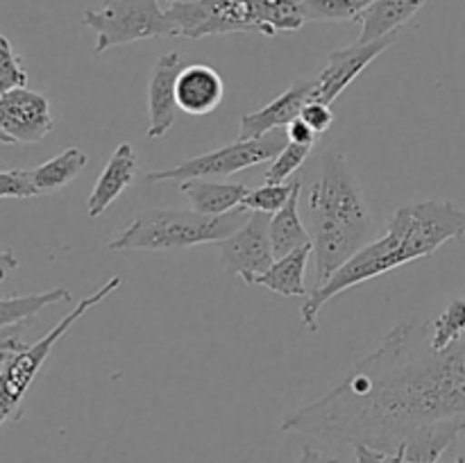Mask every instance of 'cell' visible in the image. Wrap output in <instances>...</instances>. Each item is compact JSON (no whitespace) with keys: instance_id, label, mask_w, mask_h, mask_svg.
<instances>
[{"instance_id":"obj_1","label":"cell","mask_w":465,"mask_h":463,"mask_svg":"<svg viewBox=\"0 0 465 463\" xmlns=\"http://www.w3.org/2000/svg\"><path fill=\"white\" fill-rule=\"evenodd\" d=\"M282 431L439 463L465 431V336L439 352L430 320L398 322L334 389L286 413Z\"/></svg>"},{"instance_id":"obj_2","label":"cell","mask_w":465,"mask_h":463,"mask_svg":"<svg viewBox=\"0 0 465 463\" xmlns=\"http://www.w3.org/2000/svg\"><path fill=\"white\" fill-rule=\"evenodd\" d=\"M465 236V209L450 200L409 202L395 209L384 236L363 245L350 261H345L325 284L316 286L300 307L304 327L318 331L321 309L343 291L354 289L368 280L381 277L393 268L416 259L430 257L448 241Z\"/></svg>"},{"instance_id":"obj_3","label":"cell","mask_w":465,"mask_h":463,"mask_svg":"<svg viewBox=\"0 0 465 463\" xmlns=\"http://www.w3.org/2000/svg\"><path fill=\"white\" fill-rule=\"evenodd\" d=\"M313 254L318 286L371 243L372 216L359 180L341 153L325 154L321 175L309 191Z\"/></svg>"},{"instance_id":"obj_4","label":"cell","mask_w":465,"mask_h":463,"mask_svg":"<svg viewBox=\"0 0 465 463\" xmlns=\"http://www.w3.org/2000/svg\"><path fill=\"white\" fill-rule=\"evenodd\" d=\"M177 36L204 39L232 32L275 36L307 23L300 0H166Z\"/></svg>"},{"instance_id":"obj_5","label":"cell","mask_w":465,"mask_h":463,"mask_svg":"<svg viewBox=\"0 0 465 463\" xmlns=\"http://www.w3.org/2000/svg\"><path fill=\"white\" fill-rule=\"evenodd\" d=\"M123 286V277L114 275L100 286L98 291H94L91 295L82 298L77 302V307L71 313L62 318L44 339H39L36 343H23L16 336L3 334V343H0V420L3 425H7L9 420L21 416V404L25 399L27 390L35 384L36 375L44 368V363L48 361L50 354L54 352L59 340L73 330L77 320H80L84 313H89L91 309L98 307L100 302L109 298V295L116 293Z\"/></svg>"},{"instance_id":"obj_6","label":"cell","mask_w":465,"mask_h":463,"mask_svg":"<svg viewBox=\"0 0 465 463\" xmlns=\"http://www.w3.org/2000/svg\"><path fill=\"white\" fill-rule=\"evenodd\" d=\"M245 209L239 207L223 216H204L198 212L177 209H145L136 213L116 236L107 243L114 252L150 250L162 252L173 248H193L203 243H223L241 227Z\"/></svg>"},{"instance_id":"obj_7","label":"cell","mask_w":465,"mask_h":463,"mask_svg":"<svg viewBox=\"0 0 465 463\" xmlns=\"http://www.w3.org/2000/svg\"><path fill=\"white\" fill-rule=\"evenodd\" d=\"M286 145H289V132L286 127H280V130H272L257 139H239L225 148L191 157L171 168L150 171L145 175V182L148 184H162V182L180 184L186 180H218V177L234 175L245 168L272 162Z\"/></svg>"},{"instance_id":"obj_8","label":"cell","mask_w":465,"mask_h":463,"mask_svg":"<svg viewBox=\"0 0 465 463\" xmlns=\"http://www.w3.org/2000/svg\"><path fill=\"white\" fill-rule=\"evenodd\" d=\"M82 23L95 32V54L134 41L177 36L159 0H104L103 7L86 9Z\"/></svg>"},{"instance_id":"obj_9","label":"cell","mask_w":465,"mask_h":463,"mask_svg":"<svg viewBox=\"0 0 465 463\" xmlns=\"http://www.w3.org/2000/svg\"><path fill=\"white\" fill-rule=\"evenodd\" d=\"M221 248V261L230 275H239L245 284H254L259 275L275 263V250L271 239V216L250 213L245 225L227 236Z\"/></svg>"},{"instance_id":"obj_10","label":"cell","mask_w":465,"mask_h":463,"mask_svg":"<svg viewBox=\"0 0 465 463\" xmlns=\"http://www.w3.org/2000/svg\"><path fill=\"white\" fill-rule=\"evenodd\" d=\"M54 127L50 100L27 86L0 94V141L5 145L39 143Z\"/></svg>"},{"instance_id":"obj_11","label":"cell","mask_w":465,"mask_h":463,"mask_svg":"<svg viewBox=\"0 0 465 463\" xmlns=\"http://www.w3.org/2000/svg\"><path fill=\"white\" fill-rule=\"evenodd\" d=\"M400 32L384 36V39L368 41V44H357L348 45V48L334 50V53L327 57V66L318 73L316 89H313V100H321V103L331 104L372 62H375L380 54H384L391 45H395Z\"/></svg>"},{"instance_id":"obj_12","label":"cell","mask_w":465,"mask_h":463,"mask_svg":"<svg viewBox=\"0 0 465 463\" xmlns=\"http://www.w3.org/2000/svg\"><path fill=\"white\" fill-rule=\"evenodd\" d=\"M184 57L177 50L163 53L148 82V139H162L177 121V80L184 71Z\"/></svg>"},{"instance_id":"obj_13","label":"cell","mask_w":465,"mask_h":463,"mask_svg":"<svg viewBox=\"0 0 465 463\" xmlns=\"http://www.w3.org/2000/svg\"><path fill=\"white\" fill-rule=\"evenodd\" d=\"M313 89H316L313 80H298L266 107L245 113L239 123V139H257L280 127H289L291 121H295L304 104L312 100Z\"/></svg>"},{"instance_id":"obj_14","label":"cell","mask_w":465,"mask_h":463,"mask_svg":"<svg viewBox=\"0 0 465 463\" xmlns=\"http://www.w3.org/2000/svg\"><path fill=\"white\" fill-rule=\"evenodd\" d=\"M225 98V84L209 64H189L177 80V104L189 116H207Z\"/></svg>"},{"instance_id":"obj_15","label":"cell","mask_w":465,"mask_h":463,"mask_svg":"<svg viewBox=\"0 0 465 463\" xmlns=\"http://www.w3.org/2000/svg\"><path fill=\"white\" fill-rule=\"evenodd\" d=\"M136 150L132 143H121L109 157L107 166L103 168L100 177L95 180L94 191L86 198V212L91 218H100L118 195L134 182L136 177Z\"/></svg>"},{"instance_id":"obj_16","label":"cell","mask_w":465,"mask_h":463,"mask_svg":"<svg viewBox=\"0 0 465 463\" xmlns=\"http://www.w3.org/2000/svg\"><path fill=\"white\" fill-rule=\"evenodd\" d=\"M180 191L189 200L191 209L204 216H223L243 204L250 189L245 184L216 180H186L180 182Z\"/></svg>"},{"instance_id":"obj_17","label":"cell","mask_w":465,"mask_h":463,"mask_svg":"<svg viewBox=\"0 0 465 463\" xmlns=\"http://www.w3.org/2000/svg\"><path fill=\"white\" fill-rule=\"evenodd\" d=\"M425 3L427 0H375L357 18V23L361 25V34L357 41L368 44V41L384 39L393 32H400V27L407 25Z\"/></svg>"},{"instance_id":"obj_18","label":"cell","mask_w":465,"mask_h":463,"mask_svg":"<svg viewBox=\"0 0 465 463\" xmlns=\"http://www.w3.org/2000/svg\"><path fill=\"white\" fill-rule=\"evenodd\" d=\"M313 252V245L293 250L291 254L275 259L271 268L263 275L254 280V284L282 295V298H307L312 291L304 284V271H307L309 254Z\"/></svg>"},{"instance_id":"obj_19","label":"cell","mask_w":465,"mask_h":463,"mask_svg":"<svg viewBox=\"0 0 465 463\" xmlns=\"http://www.w3.org/2000/svg\"><path fill=\"white\" fill-rule=\"evenodd\" d=\"M300 195H302V180H295V191L289 202L271 216V239L277 259L304 245H313L312 232H307L300 218Z\"/></svg>"},{"instance_id":"obj_20","label":"cell","mask_w":465,"mask_h":463,"mask_svg":"<svg viewBox=\"0 0 465 463\" xmlns=\"http://www.w3.org/2000/svg\"><path fill=\"white\" fill-rule=\"evenodd\" d=\"M86 163H89V157H86L84 150L66 148L57 157L39 163L36 168H30V172L39 195L57 193V191H62L64 186H68L73 180L82 175Z\"/></svg>"},{"instance_id":"obj_21","label":"cell","mask_w":465,"mask_h":463,"mask_svg":"<svg viewBox=\"0 0 465 463\" xmlns=\"http://www.w3.org/2000/svg\"><path fill=\"white\" fill-rule=\"evenodd\" d=\"M68 300H71V291L64 289V286L44 291V293L5 295L3 302H0V327H3V334L12 330L14 325H23L27 318L39 316L50 304L68 302Z\"/></svg>"},{"instance_id":"obj_22","label":"cell","mask_w":465,"mask_h":463,"mask_svg":"<svg viewBox=\"0 0 465 463\" xmlns=\"http://www.w3.org/2000/svg\"><path fill=\"white\" fill-rule=\"evenodd\" d=\"M465 336V300H454L443 313L430 320V340L431 348L443 352V350L452 348L457 340Z\"/></svg>"},{"instance_id":"obj_23","label":"cell","mask_w":465,"mask_h":463,"mask_svg":"<svg viewBox=\"0 0 465 463\" xmlns=\"http://www.w3.org/2000/svg\"><path fill=\"white\" fill-rule=\"evenodd\" d=\"M307 21H357L375 0H300Z\"/></svg>"},{"instance_id":"obj_24","label":"cell","mask_w":465,"mask_h":463,"mask_svg":"<svg viewBox=\"0 0 465 463\" xmlns=\"http://www.w3.org/2000/svg\"><path fill=\"white\" fill-rule=\"evenodd\" d=\"M293 191L295 180L291 182V184L289 182H284V184H271V182H266V184L259 186V189L250 191L248 198L243 200L241 207L250 213H268V216H272V213H277L286 202H289Z\"/></svg>"},{"instance_id":"obj_25","label":"cell","mask_w":465,"mask_h":463,"mask_svg":"<svg viewBox=\"0 0 465 463\" xmlns=\"http://www.w3.org/2000/svg\"><path fill=\"white\" fill-rule=\"evenodd\" d=\"M312 150L313 145L291 143L289 141V145H286V148L272 159L271 166H268L266 182H271V184H284V182H289L291 175H295V172L302 168V163L307 162Z\"/></svg>"},{"instance_id":"obj_26","label":"cell","mask_w":465,"mask_h":463,"mask_svg":"<svg viewBox=\"0 0 465 463\" xmlns=\"http://www.w3.org/2000/svg\"><path fill=\"white\" fill-rule=\"evenodd\" d=\"M27 71L21 54L14 50L12 41L7 36H0V94H7L12 89L27 86Z\"/></svg>"},{"instance_id":"obj_27","label":"cell","mask_w":465,"mask_h":463,"mask_svg":"<svg viewBox=\"0 0 465 463\" xmlns=\"http://www.w3.org/2000/svg\"><path fill=\"white\" fill-rule=\"evenodd\" d=\"M0 195H3L5 200L39 198V191H36L35 180H32L30 168H27V171H18V168L12 171V168H5V171L0 172Z\"/></svg>"},{"instance_id":"obj_28","label":"cell","mask_w":465,"mask_h":463,"mask_svg":"<svg viewBox=\"0 0 465 463\" xmlns=\"http://www.w3.org/2000/svg\"><path fill=\"white\" fill-rule=\"evenodd\" d=\"M300 116L313 127L318 136H322L325 132H330V127L334 125V112H331V104L321 103V100H309L307 104L302 107Z\"/></svg>"},{"instance_id":"obj_29","label":"cell","mask_w":465,"mask_h":463,"mask_svg":"<svg viewBox=\"0 0 465 463\" xmlns=\"http://www.w3.org/2000/svg\"><path fill=\"white\" fill-rule=\"evenodd\" d=\"M286 132H289V141L291 143H302V145H313L316 148L318 139L321 136L313 132V127L309 125L307 121H304L302 116H298L295 121H291V125L286 127Z\"/></svg>"},{"instance_id":"obj_30","label":"cell","mask_w":465,"mask_h":463,"mask_svg":"<svg viewBox=\"0 0 465 463\" xmlns=\"http://www.w3.org/2000/svg\"><path fill=\"white\" fill-rule=\"evenodd\" d=\"M298 463H341V461L339 458L327 457V454L318 452V449L313 448H302V454H300Z\"/></svg>"}]
</instances>
